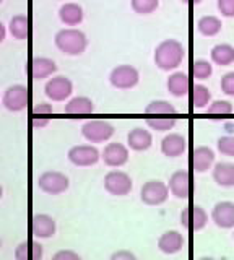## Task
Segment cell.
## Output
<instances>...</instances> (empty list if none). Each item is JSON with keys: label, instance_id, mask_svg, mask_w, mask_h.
Returning <instances> with one entry per match:
<instances>
[{"label": "cell", "instance_id": "obj_28", "mask_svg": "<svg viewBox=\"0 0 234 260\" xmlns=\"http://www.w3.org/2000/svg\"><path fill=\"white\" fill-rule=\"evenodd\" d=\"M221 28H223V23L215 15H205V16H202V18H198L197 21V31L205 38L216 36L218 32L221 31Z\"/></svg>", "mask_w": 234, "mask_h": 260}, {"label": "cell", "instance_id": "obj_13", "mask_svg": "<svg viewBox=\"0 0 234 260\" xmlns=\"http://www.w3.org/2000/svg\"><path fill=\"white\" fill-rule=\"evenodd\" d=\"M189 165L190 169L195 171V173H207L208 169L215 166V151L205 145L195 146L190 153Z\"/></svg>", "mask_w": 234, "mask_h": 260}, {"label": "cell", "instance_id": "obj_33", "mask_svg": "<svg viewBox=\"0 0 234 260\" xmlns=\"http://www.w3.org/2000/svg\"><path fill=\"white\" fill-rule=\"evenodd\" d=\"M130 7L139 15H150L156 12L159 7V0H130Z\"/></svg>", "mask_w": 234, "mask_h": 260}, {"label": "cell", "instance_id": "obj_20", "mask_svg": "<svg viewBox=\"0 0 234 260\" xmlns=\"http://www.w3.org/2000/svg\"><path fill=\"white\" fill-rule=\"evenodd\" d=\"M153 145V135L143 127L132 128L127 135V146L133 151H147Z\"/></svg>", "mask_w": 234, "mask_h": 260}, {"label": "cell", "instance_id": "obj_46", "mask_svg": "<svg viewBox=\"0 0 234 260\" xmlns=\"http://www.w3.org/2000/svg\"><path fill=\"white\" fill-rule=\"evenodd\" d=\"M4 197V189H2V185H0V199Z\"/></svg>", "mask_w": 234, "mask_h": 260}, {"label": "cell", "instance_id": "obj_5", "mask_svg": "<svg viewBox=\"0 0 234 260\" xmlns=\"http://www.w3.org/2000/svg\"><path fill=\"white\" fill-rule=\"evenodd\" d=\"M140 81V72L133 65L122 63L117 65L109 73V83L117 89H132L139 85Z\"/></svg>", "mask_w": 234, "mask_h": 260}, {"label": "cell", "instance_id": "obj_36", "mask_svg": "<svg viewBox=\"0 0 234 260\" xmlns=\"http://www.w3.org/2000/svg\"><path fill=\"white\" fill-rule=\"evenodd\" d=\"M220 86H221V91L226 96H232L234 98V72L224 73V75L221 77Z\"/></svg>", "mask_w": 234, "mask_h": 260}, {"label": "cell", "instance_id": "obj_49", "mask_svg": "<svg viewBox=\"0 0 234 260\" xmlns=\"http://www.w3.org/2000/svg\"><path fill=\"white\" fill-rule=\"evenodd\" d=\"M60 2H65V0H60Z\"/></svg>", "mask_w": 234, "mask_h": 260}, {"label": "cell", "instance_id": "obj_3", "mask_svg": "<svg viewBox=\"0 0 234 260\" xmlns=\"http://www.w3.org/2000/svg\"><path fill=\"white\" fill-rule=\"evenodd\" d=\"M116 128L109 120L103 119H91L86 120L82 125V135L86 142L90 143H104L112 138Z\"/></svg>", "mask_w": 234, "mask_h": 260}, {"label": "cell", "instance_id": "obj_34", "mask_svg": "<svg viewBox=\"0 0 234 260\" xmlns=\"http://www.w3.org/2000/svg\"><path fill=\"white\" fill-rule=\"evenodd\" d=\"M207 114H210V116H229V114H232V104L224 100H216L208 104Z\"/></svg>", "mask_w": 234, "mask_h": 260}, {"label": "cell", "instance_id": "obj_23", "mask_svg": "<svg viewBox=\"0 0 234 260\" xmlns=\"http://www.w3.org/2000/svg\"><path fill=\"white\" fill-rule=\"evenodd\" d=\"M83 8L75 2H65L59 8V18L65 26H78L83 21Z\"/></svg>", "mask_w": 234, "mask_h": 260}, {"label": "cell", "instance_id": "obj_18", "mask_svg": "<svg viewBox=\"0 0 234 260\" xmlns=\"http://www.w3.org/2000/svg\"><path fill=\"white\" fill-rule=\"evenodd\" d=\"M57 72V65L49 57H33L29 62V77L33 80H44Z\"/></svg>", "mask_w": 234, "mask_h": 260}, {"label": "cell", "instance_id": "obj_15", "mask_svg": "<svg viewBox=\"0 0 234 260\" xmlns=\"http://www.w3.org/2000/svg\"><path fill=\"white\" fill-rule=\"evenodd\" d=\"M212 221L221 230H232L234 228V202L223 200L215 203L212 210Z\"/></svg>", "mask_w": 234, "mask_h": 260}, {"label": "cell", "instance_id": "obj_8", "mask_svg": "<svg viewBox=\"0 0 234 260\" xmlns=\"http://www.w3.org/2000/svg\"><path fill=\"white\" fill-rule=\"evenodd\" d=\"M72 93H74V83H72V80L69 77L63 75H55L47 80L44 85V94L55 103H62L69 100Z\"/></svg>", "mask_w": 234, "mask_h": 260}, {"label": "cell", "instance_id": "obj_47", "mask_svg": "<svg viewBox=\"0 0 234 260\" xmlns=\"http://www.w3.org/2000/svg\"><path fill=\"white\" fill-rule=\"evenodd\" d=\"M0 247H2V239H0Z\"/></svg>", "mask_w": 234, "mask_h": 260}, {"label": "cell", "instance_id": "obj_41", "mask_svg": "<svg viewBox=\"0 0 234 260\" xmlns=\"http://www.w3.org/2000/svg\"><path fill=\"white\" fill-rule=\"evenodd\" d=\"M31 125H33L35 128H44L49 125V119L44 117V116H35L33 119H31Z\"/></svg>", "mask_w": 234, "mask_h": 260}, {"label": "cell", "instance_id": "obj_31", "mask_svg": "<svg viewBox=\"0 0 234 260\" xmlns=\"http://www.w3.org/2000/svg\"><path fill=\"white\" fill-rule=\"evenodd\" d=\"M177 124V120L174 117H164V116H153V117H148L147 119V125L151 128V130H156V132H169V130H173Z\"/></svg>", "mask_w": 234, "mask_h": 260}, {"label": "cell", "instance_id": "obj_11", "mask_svg": "<svg viewBox=\"0 0 234 260\" xmlns=\"http://www.w3.org/2000/svg\"><path fill=\"white\" fill-rule=\"evenodd\" d=\"M69 161L80 168L96 165L101 159V151L94 145H75L69 150Z\"/></svg>", "mask_w": 234, "mask_h": 260}, {"label": "cell", "instance_id": "obj_40", "mask_svg": "<svg viewBox=\"0 0 234 260\" xmlns=\"http://www.w3.org/2000/svg\"><path fill=\"white\" fill-rule=\"evenodd\" d=\"M109 260H139V258H137V255L133 254V252L125 250V249H120V250L112 252V255H111Z\"/></svg>", "mask_w": 234, "mask_h": 260}, {"label": "cell", "instance_id": "obj_6", "mask_svg": "<svg viewBox=\"0 0 234 260\" xmlns=\"http://www.w3.org/2000/svg\"><path fill=\"white\" fill-rule=\"evenodd\" d=\"M132 177L124 171L112 169L104 176V189L108 193L114 195V197H125L132 192Z\"/></svg>", "mask_w": 234, "mask_h": 260}, {"label": "cell", "instance_id": "obj_30", "mask_svg": "<svg viewBox=\"0 0 234 260\" xmlns=\"http://www.w3.org/2000/svg\"><path fill=\"white\" fill-rule=\"evenodd\" d=\"M176 112L177 109L174 106L164 100H155L145 106V114L147 116H174Z\"/></svg>", "mask_w": 234, "mask_h": 260}, {"label": "cell", "instance_id": "obj_10", "mask_svg": "<svg viewBox=\"0 0 234 260\" xmlns=\"http://www.w3.org/2000/svg\"><path fill=\"white\" fill-rule=\"evenodd\" d=\"M208 223V213L200 205H187L181 211V224L190 233L202 231Z\"/></svg>", "mask_w": 234, "mask_h": 260}, {"label": "cell", "instance_id": "obj_12", "mask_svg": "<svg viewBox=\"0 0 234 260\" xmlns=\"http://www.w3.org/2000/svg\"><path fill=\"white\" fill-rule=\"evenodd\" d=\"M101 159L109 168H122L128 161V146L119 142H111L101 151Z\"/></svg>", "mask_w": 234, "mask_h": 260}, {"label": "cell", "instance_id": "obj_14", "mask_svg": "<svg viewBox=\"0 0 234 260\" xmlns=\"http://www.w3.org/2000/svg\"><path fill=\"white\" fill-rule=\"evenodd\" d=\"M169 192L171 195H174L176 199L185 200L190 197L192 193V179H190V173L189 171H176V173L171 174L169 177Z\"/></svg>", "mask_w": 234, "mask_h": 260}, {"label": "cell", "instance_id": "obj_2", "mask_svg": "<svg viewBox=\"0 0 234 260\" xmlns=\"http://www.w3.org/2000/svg\"><path fill=\"white\" fill-rule=\"evenodd\" d=\"M55 47L65 55H82L88 47V38L77 28H63L54 38Z\"/></svg>", "mask_w": 234, "mask_h": 260}, {"label": "cell", "instance_id": "obj_32", "mask_svg": "<svg viewBox=\"0 0 234 260\" xmlns=\"http://www.w3.org/2000/svg\"><path fill=\"white\" fill-rule=\"evenodd\" d=\"M212 73H213L212 62H208L205 59H197L192 63V75L195 80H200V81L208 80L212 77Z\"/></svg>", "mask_w": 234, "mask_h": 260}, {"label": "cell", "instance_id": "obj_38", "mask_svg": "<svg viewBox=\"0 0 234 260\" xmlns=\"http://www.w3.org/2000/svg\"><path fill=\"white\" fill-rule=\"evenodd\" d=\"M51 260H82V257H80L75 250L62 249V250H57V252H55Z\"/></svg>", "mask_w": 234, "mask_h": 260}, {"label": "cell", "instance_id": "obj_24", "mask_svg": "<svg viewBox=\"0 0 234 260\" xmlns=\"http://www.w3.org/2000/svg\"><path fill=\"white\" fill-rule=\"evenodd\" d=\"M44 255V249L38 241L28 239L20 242L15 249V258L17 260H41Z\"/></svg>", "mask_w": 234, "mask_h": 260}, {"label": "cell", "instance_id": "obj_1", "mask_svg": "<svg viewBox=\"0 0 234 260\" xmlns=\"http://www.w3.org/2000/svg\"><path fill=\"white\" fill-rule=\"evenodd\" d=\"M185 59V47L182 46L181 41L177 39H163L161 43L155 47V55L153 60L155 65L163 72H171L176 70Z\"/></svg>", "mask_w": 234, "mask_h": 260}, {"label": "cell", "instance_id": "obj_50", "mask_svg": "<svg viewBox=\"0 0 234 260\" xmlns=\"http://www.w3.org/2000/svg\"><path fill=\"white\" fill-rule=\"evenodd\" d=\"M232 238H234V234H232Z\"/></svg>", "mask_w": 234, "mask_h": 260}, {"label": "cell", "instance_id": "obj_21", "mask_svg": "<svg viewBox=\"0 0 234 260\" xmlns=\"http://www.w3.org/2000/svg\"><path fill=\"white\" fill-rule=\"evenodd\" d=\"M166 88L169 94H173L174 98L187 96L190 93V78L184 72H174L169 75L166 81Z\"/></svg>", "mask_w": 234, "mask_h": 260}, {"label": "cell", "instance_id": "obj_27", "mask_svg": "<svg viewBox=\"0 0 234 260\" xmlns=\"http://www.w3.org/2000/svg\"><path fill=\"white\" fill-rule=\"evenodd\" d=\"M9 31L10 35L18 39V41H23V39H28L29 38V32H31V21L26 15H15L13 18L10 20L9 23Z\"/></svg>", "mask_w": 234, "mask_h": 260}, {"label": "cell", "instance_id": "obj_26", "mask_svg": "<svg viewBox=\"0 0 234 260\" xmlns=\"http://www.w3.org/2000/svg\"><path fill=\"white\" fill-rule=\"evenodd\" d=\"M210 59L215 65H220V67H228V65L234 63V46L228 43H221L216 44L212 52H210Z\"/></svg>", "mask_w": 234, "mask_h": 260}, {"label": "cell", "instance_id": "obj_9", "mask_svg": "<svg viewBox=\"0 0 234 260\" xmlns=\"http://www.w3.org/2000/svg\"><path fill=\"white\" fill-rule=\"evenodd\" d=\"M2 104L5 109L12 112H20L26 109L29 104V89L25 85H12L4 91L2 96Z\"/></svg>", "mask_w": 234, "mask_h": 260}, {"label": "cell", "instance_id": "obj_29", "mask_svg": "<svg viewBox=\"0 0 234 260\" xmlns=\"http://www.w3.org/2000/svg\"><path fill=\"white\" fill-rule=\"evenodd\" d=\"M190 103L195 109H205L208 108L210 101H212V93H210V89L202 85V83H197L190 88Z\"/></svg>", "mask_w": 234, "mask_h": 260}, {"label": "cell", "instance_id": "obj_16", "mask_svg": "<svg viewBox=\"0 0 234 260\" xmlns=\"http://www.w3.org/2000/svg\"><path fill=\"white\" fill-rule=\"evenodd\" d=\"M57 224L55 219L46 213H36L31 218V234L36 239H49L55 234Z\"/></svg>", "mask_w": 234, "mask_h": 260}, {"label": "cell", "instance_id": "obj_48", "mask_svg": "<svg viewBox=\"0 0 234 260\" xmlns=\"http://www.w3.org/2000/svg\"><path fill=\"white\" fill-rule=\"evenodd\" d=\"M2 2H4V0H0V4H2Z\"/></svg>", "mask_w": 234, "mask_h": 260}, {"label": "cell", "instance_id": "obj_37", "mask_svg": "<svg viewBox=\"0 0 234 260\" xmlns=\"http://www.w3.org/2000/svg\"><path fill=\"white\" fill-rule=\"evenodd\" d=\"M218 12L226 18H234V0H216Z\"/></svg>", "mask_w": 234, "mask_h": 260}, {"label": "cell", "instance_id": "obj_43", "mask_svg": "<svg viewBox=\"0 0 234 260\" xmlns=\"http://www.w3.org/2000/svg\"><path fill=\"white\" fill-rule=\"evenodd\" d=\"M5 36H7V28H5V24L0 21V43H4Z\"/></svg>", "mask_w": 234, "mask_h": 260}, {"label": "cell", "instance_id": "obj_45", "mask_svg": "<svg viewBox=\"0 0 234 260\" xmlns=\"http://www.w3.org/2000/svg\"><path fill=\"white\" fill-rule=\"evenodd\" d=\"M197 260H216V258H213V257H200Z\"/></svg>", "mask_w": 234, "mask_h": 260}, {"label": "cell", "instance_id": "obj_4", "mask_svg": "<svg viewBox=\"0 0 234 260\" xmlns=\"http://www.w3.org/2000/svg\"><path fill=\"white\" fill-rule=\"evenodd\" d=\"M169 193L171 192H169L166 182L159 181V179H151V181H147L142 185L140 199L148 207H159L168 200Z\"/></svg>", "mask_w": 234, "mask_h": 260}, {"label": "cell", "instance_id": "obj_22", "mask_svg": "<svg viewBox=\"0 0 234 260\" xmlns=\"http://www.w3.org/2000/svg\"><path fill=\"white\" fill-rule=\"evenodd\" d=\"M212 177L220 187H234V162H215V166L212 168Z\"/></svg>", "mask_w": 234, "mask_h": 260}, {"label": "cell", "instance_id": "obj_25", "mask_svg": "<svg viewBox=\"0 0 234 260\" xmlns=\"http://www.w3.org/2000/svg\"><path fill=\"white\" fill-rule=\"evenodd\" d=\"M94 111V104L88 96H75L63 106V112L70 116H88Z\"/></svg>", "mask_w": 234, "mask_h": 260}, {"label": "cell", "instance_id": "obj_19", "mask_svg": "<svg viewBox=\"0 0 234 260\" xmlns=\"http://www.w3.org/2000/svg\"><path fill=\"white\" fill-rule=\"evenodd\" d=\"M184 244H185L184 236L179 231L171 230V231H166L159 236L158 249L166 255H174V254H177V252L182 250Z\"/></svg>", "mask_w": 234, "mask_h": 260}, {"label": "cell", "instance_id": "obj_42", "mask_svg": "<svg viewBox=\"0 0 234 260\" xmlns=\"http://www.w3.org/2000/svg\"><path fill=\"white\" fill-rule=\"evenodd\" d=\"M224 130L228 132V135H234V120L224 122Z\"/></svg>", "mask_w": 234, "mask_h": 260}, {"label": "cell", "instance_id": "obj_44", "mask_svg": "<svg viewBox=\"0 0 234 260\" xmlns=\"http://www.w3.org/2000/svg\"><path fill=\"white\" fill-rule=\"evenodd\" d=\"M181 2L185 5H198V4H202V0H181Z\"/></svg>", "mask_w": 234, "mask_h": 260}, {"label": "cell", "instance_id": "obj_35", "mask_svg": "<svg viewBox=\"0 0 234 260\" xmlns=\"http://www.w3.org/2000/svg\"><path fill=\"white\" fill-rule=\"evenodd\" d=\"M216 148L224 156L234 158V135H223L216 140Z\"/></svg>", "mask_w": 234, "mask_h": 260}, {"label": "cell", "instance_id": "obj_17", "mask_svg": "<svg viewBox=\"0 0 234 260\" xmlns=\"http://www.w3.org/2000/svg\"><path fill=\"white\" fill-rule=\"evenodd\" d=\"M185 148H187V140L182 134L169 132L163 140H161V153L166 158H177L182 156Z\"/></svg>", "mask_w": 234, "mask_h": 260}, {"label": "cell", "instance_id": "obj_7", "mask_svg": "<svg viewBox=\"0 0 234 260\" xmlns=\"http://www.w3.org/2000/svg\"><path fill=\"white\" fill-rule=\"evenodd\" d=\"M70 185L69 177L60 171H44L38 179V187L47 195H60Z\"/></svg>", "mask_w": 234, "mask_h": 260}, {"label": "cell", "instance_id": "obj_39", "mask_svg": "<svg viewBox=\"0 0 234 260\" xmlns=\"http://www.w3.org/2000/svg\"><path fill=\"white\" fill-rule=\"evenodd\" d=\"M33 112H35V116H51L54 112V106L49 103H39L33 108Z\"/></svg>", "mask_w": 234, "mask_h": 260}]
</instances>
